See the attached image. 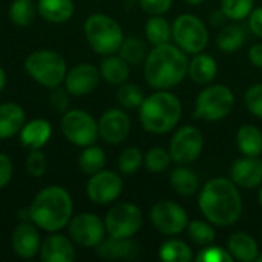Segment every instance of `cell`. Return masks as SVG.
I'll return each instance as SVG.
<instances>
[{"label": "cell", "instance_id": "cell-18", "mask_svg": "<svg viewBox=\"0 0 262 262\" xmlns=\"http://www.w3.org/2000/svg\"><path fill=\"white\" fill-rule=\"evenodd\" d=\"M232 181L243 189H255L262 184V160L258 157L239 158L230 169Z\"/></svg>", "mask_w": 262, "mask_h": 262}, {"label": "cell", "instance_id": "cell-32", "mask_svg": "<svg viewBox=\"0 0 262 262\" xmlns=\"http://www.w3.org/2000/svg\"><path fill=\"white\" fill-rule=\"evenodd\" d=\"M37 5L32 0H14L8 8V17L15 26H28L34 21Z\"/></svg>", "mask_w": 262, "mask_h": 262}, {"label": "cell", "instance_id": "cell-39", "mask_svg": "<svg viewBox=\"0 0 262 262\" xmlns=\"http://www.w3.org/2000/svg\"><path fill=\"white\" fill-rule=\"evenodd\" d=\"M144 163V157L138 147H126L118 157V169L124 175L135 173Z\"/></svg>", "mask_w": 262, "mask_h": 262}, {"label": "cell", "instance_id": "cell-30", "mask_svg": "<svg viewBox=\"0 0 262 262\" xmlns=\"http://www.w3.org/2000/svg\"><path fill=\"white\" fill-rule=\"evenodd\" d=\"M144 32H146L147 41L154 46L170 43V40H172V26L161 15H152L146 21Z\"/></svg>", "mask_w": 262, "mask_h": 262}, {"label": "cell", "instance_id": "cell-36", "mask_svg": "<svg viewBox=\"0 0 262 262\" xmlns=\"http://www.w3.org/2000/svg\"><path fill=\"white\" fill-rule=\"evenodd\" d=\"M146 95L143 92V89L134 83H123L120 84L118 91H117V100L118 103L126 107V109H137L141 106V103L144 101Z\"/></svg>", "mask_w": 262, "mask_h": 262}, {"label": "cell", "instance_id": "cell-20", "mask_svg": "<svg viewBox=\"0 0 262 262\" xmlns=\"http://www.w3.org/2000/svg\"><path fill=\"white\" fill-rule=\"evenodd\" d=\"M38 255L43 262H72L75 259V249L72 239L54 232L41 241Z\"/></svg>", "mask_w": 262, "mask_h": 262}, {"label": "cell", "instance_id": "cell-2", "mask_svg": "<svg viewBox=\"0 0 262 262\" xmlns=\"http://www.w3.org/2000/svg\"><path fill=\"white\" fill-rule=\"evenodd\" d=\"M189 72V58L177 45L154 46L144 60V78L157 91H167L180 84Z\"/></svg>", "mask_w": 262, "mask_h": 262}, {"label": "cell", "instance_id": "cell-29", "mask_svg": "<svg viewBox=\"0 0 262 262\" xmlns=\"http://www.w3.org/2000/svg\"><path fill=\"white\" fill-rule=\"evenodd\" d=\"M158 258L164 262H190L193 253L187 243L181 239H167L160 246Z\"/></svg>", "mask_w": 262, "mask_h": 262}, {"label": "cell", "instance_id": "cell-24", "mask_svg": "<svg viewBox=\"0 0 262 262\" xmlns=\"http://www.w3.org/2000/svg\"><path fill=\"white\" fill-rule=\"evenodd\" d=\"M189 77L196 84H209L215 80L218 74L216 60L209 54H195L189 61Z\"/></svg>", "mask_w": 262, "mask_h": 262}, {"label": "cell", "instance_id": "cell-41", "mask_svg": "<svg viewBox=\"0 0 262 262\" xmlns=\"http://www.w3.org/2000/svg\"><path fill=\"white\" fill-rule=\"evenodd\" d=\"M46 170H48L46 155L40 149L31 150L28 158H26V172L34 178H40L45 175Z\"/></svg>", "mask_w": 262, "mask_h": 262}, {"label": "cell", "instance_id": "cell-26", "mask_svg": "<svg viewBox=\"0 0 262 262\" xmlns=\"http://www.w3.org/2000/svg\"><path fill=\"white\" fill-rule=\"evenodd\" d=\"M37 11L51 23H64L74 15L75 5L72 0H38Z\"/></svg>", "mask_w": 262, "mask_h": 262}, {"label": "cell", "instance_id": "cell-47", "mask_svg": "<svg viewBox=\"0 0 262 262\" xmlns=\"http://www.w3.org/2000/svg\"><path fill=\"white\" fill-rule=\"evenodd\" d=\"M249 60L255 68H262V43H255L250 46Z\"/></svg>", "mask_w": 262, "mask_h": 262}, {"label": "cell", "instance_id": "cell-22", "mask_svg": "<svg viewBox=\"0 0 262 262\" xmlns=\"http://www.w3.org/2000/svg\"><path fill=\"white\" fill-rule=\"evenodd\" d=\"M26 121L25 109L17 103L0 104V140L11 138L20 134Z\"/></svg>", "mask_w": 262, "mask_h": 262}, {"label": "cell", "instance_id": "cell-12", "mask_svg": "<svg viewBox=\"0 0 262 262\" xmlns=\"http://www.w3.org/2000/svg\"><path fill=\"white\" fill-rule=\"evenodd\" d=\"M204 147V137L200 129L193 126H183L173 134L169 152L172 161L178 164H190L196 161Z\"/></svg>", "mask_w": 262, "mask_h": 262}, {"label": "cell", "instance_id": "cell-28", "mask_svg": "<svg viewBox=\"0 0 262 262\" xmlns=\"http://www.w3.org/2000/svg\"><path fill=\"white\" fill-rule=\"evenodd\" d=\"M170 186L178 195L192 196L200 189V178L192 169L181 166L170 173Z\"/></svg>", "mask_w": 262, "mask_h": 262}, {"label": "cell", "instance_id": "cell-7", "mask_svg": "<svg viewBox=\"0 0 262 262\" xmlns=\"http://www.w3.org/2000/svg\"><path fill=\"white\" fill-rule=\"evenodd\" d=\"M235 106V95L224 84H212L201 91L195 100L193 117L204 121H220L226 118Z\"/></svg>", "mask_w": 262, "mask_h": 262}, {"label": "cell", "instance_id": "cell-25", "mask_svg": "<svg viewBox=\"0 0 262 262\" xmlns=\"http://www.w3.org/2000/svg\"><path fill=\"white\" fill-rule=\"evenodd\" d=\"M100 75L109 84L120 86L127 81L130 75L129 63L120 55H104V60L100 64Z\"/></svg>", "mask_w": 262, "mask_h": 262}, {"label": "cell", "instance_id": "cell-11", "mask_svg": "<svg viewBox=\"0 0 262 262\" xmlns=\"http://www.w3.org/2000/svg\"><path fill=\"white\" fill-rule=\"evenodd\" d=\"M150 221L154 227L167 236H175L187 229L189 218L183 206L173 201H158L150 209Z\"/></svg>", "mask_w": 262, "mask_h": 262}, {"label": "cell", "instance_id": "cell-40", "mask_svg": "<svg viewBox=\"0 0 262 262\" xmlns=\"http://www.w3.org/2000/svg\"><path fill=\"white\" fill-rule=\"evenodd\" d=\"M196 262H233V256L230 255L229 250L220 247V246H204L203 250L195 256Z\"/></svg>", "mask_w": 262, "mask_h": 262}, {"label": "cell", "instance_id": "cell-15", "mask_svg": "<svg viewBox=\"0 0 262 262\" xmlns=\"http://www.w3.org/2000/svg\"><path fill=\"white\" fill-rule=\"evenodd\" d=\"M100 69L91 63H80L69 69L64 77V88L74 97H84L95 91L100 83Z\"/></svg>", "mask_w": 262, "mask_h": 262}, {"label": "cell", "instance_id": "cell-3", "mask_svg": "<svg viewBox=\"0 0 262 262\" xmlns=\"http://www.w3.org/2000/svg\"><path fill=\"white\" fill-rule=\"evenodd\" d=\"M74 212L71 193L61 186H48L41 189L29 206L31 221L41 230L60 232L64 229Z\"/></svg>", "mask_w": 262, "mask_h": 262}, {"label": "cell", "instance_id": "cell-4", "mask_svg": "<svg viewBox=\"0 0 262 262\" xmlns=\"http://www.w3.org/2000/svg\"><path fill=\"white\" fill-rule=\"evenodd\" d=\"M140 109V123L144 130L157 135L167 134L181 120L183 107L180 98L169 91H157L146 97Z\"/></svg>", "mask_w": 262, "mask_h": 262}, {"label": "cell", "instance_id": "cell-27", "mask_svg": "<svg viewBox=\"0 0 262 262\" xmlns=\"http://www.w3.org/2000/svg\"><path fill=\"white\" fill-rule=\"evenodd\" d=\"M236 146L246 157H259L262 154V132L253 124H244L236 132Z\"/></svg>", "mask_w": 262, "mask_h": 262}, {"label": "cell", "instance_id": "cell-10", "mask_svg": "<svg viewBox=\"0 0 262 262\" xmlns=\"http://www.w3.org/2000/svg\"><path fill=\"white\" fill-rule=\"evenodd\" d=\"M106 233L114 238H132L143 226V212L132 203H118L104 218Z\"/></svg>", "mask_w": 262, "mask_h": 262}, {"label": "cell", "instance_id": "cell-23", "mask_svg": "<svg viewBox=\"0 0 262 262\" xmlns=\"http://www.w3.org/2000/svg\"><path fill=\"white\" fill-rule=\"evenodd\" d=\"M227 250L233 256V259L243 262L258 261L259 258V247L253 236L246 232L233 233L227 241Z\"/></svg>", "mask_w": 262, "mask_h": 262}, {"label": "cell", "instance_id": "cell-33", "mask_svg": "<svg viewBox=\"0 0 262 262\" xmlns=\"http://www.w3.org/2000/svg\"><path fill=\"white\" fill-rule=\"evenodd\" d=\"M244 41H246V32L238 25L224 26L216 37V45L223 52H235L239 48H243Z\"/></svg>", "mask_w": 262, "mask_h": 262}, {"label": "cell", "instance_id": "cell-37", "mask_svg": "<svg viewBox=\"0 0 262 262\" xmlns=\"http://www.w3.org/2000/svg\"><path fill=\"white\" fill-rule=\"evenodd\" d=\"M255 0H221V11L226 18L244 20L253 11Z\"/></svg>", "mask_w": 262, "mask_h": 262}, {"label": "cell", "instance_id": "cell-19", "mask_svg": "<svg viewBox=\"0 0 262 262\" xmlns=\"http://www.w3.org/2000/svg\"><path fill=\"white\" fill-rule=\"evenodd\" d=\"M97 255L106 261H130L140 253L138 244L130 238H104L98 247H95Z\"/></svg>", "mask_w": 262, "mask_h": 262}, {"label": "cell", "instance_id": "cell-31", "mask_svg": "<svg viewBox=\"0 0 262 262\" xmlns=\"http://www.w3.org/2000/svg\"><path fill=\"white\" fill-rule=\"evenodd\" d=\"M106 164V154L101 147L91 144L88 147H83L80 157H78V167L86 175H94L104 169Z\"/></svg>", "mask_w": 262, "mask_h": 262}, {"label": "cell", "instance_id": "cell-38", "mask_svg": "<svg viewBox=\"0 0 262 262\" xmlns=\"http://www.w3.org/2000/svg\"><path fill=\"white\" fill-rule=\"evenodd\" d=\"M172 161L170 152L163 147H152L144 155V166L152 173L164 172Z\"/></svg>", "mask_w": 262, "mask_h": 262}, {"label": "cell", "instance_id": "cell-45", "mask_svg": "<svg viewBox=\"0 0 262 262\" xmlns=\"http://www.w3.org/2000/svg\"><path fill=\"white\" fill-rule=\"evenodd\" d=\"M12 173H14V166L11 158L5 154H0V189L9 184Z\"/></svg>", "mask_w": 262, "mask_h": 262}, {"label": "cell", "instance_id": "cell-46", "mask_svg": "<svg viewBox=\"0 0 262 262\" xmlns=\"http://www.w3.org/2000/svg\"><path fill=\"white\" fill-rule=\"evenodd\" d=\"M249 26H250V31L256 37L262 38V6L253 9L250 12V15H249Z\"/></svg>", "mask_w": 262, "mask_h": 262}, {"label": "cell", "instance_id": "cell-9", "mask_svg": "<svg viewBox=\"0 0 262 262\" xmlns=\"http://www.w3.org/2000/svg\"><path fill=\"white\" fill-rule=\"evenodd\" d=\"M60 129L66 140L78 147H88L95 144L98 134V123L95 118L81 109H71L61 115Z\"/></svg>", "mask_w": 262, "mask_h": 262}, {"label": "cell", "instance_id": "cell-14", "mask_svg": "<svg viewBox=\"0 0 262 262\" xmlns=\"http://www.w3.org/2000/svg\"><path fill=\"white\" fill-rule=\"evenodd\" d=\"M123 192V180L112 170H100L88 180L86 193L94 204L106 206L114 203Z\"/></svg>", "mask_w": 262, "mask_h": 262}, {"label": "cell", "instance_id": "cell-35", "mask_svg": "<svg viewBox=\"0 0 262 262\" xmlns=\"http://www.w3.org/2000/svg\"><path fill=\"white\" fill-rule=\"evenodd\" d=\"M187 235L196 246H203V247L213 244L216 238L213 224L209 221H201V220H195L187 224Z\"/></svg>", "mask_w": 262, "mask_h": 262}, {"label": "cell", "instance_id": "cell-43", "mask_svg": "<svg viewBox=\"0 0 262 262\" xmlns=\"http://www.w3.org/2000/svg\"><path fill=\"white\" fill-rule=\"evenodd\" d=\"M144 12L150 15H163L172 8V0H138Z\"/></svg>", "mask_w": 262, "mask_h": 262}, {"label": "cell", "instance_id": "cell-13", "mask_svg": "<svg viewBox=\"0 0 262 262\" xmlns=\"http://www.w3.org/2000/svg\"><path fill=\"white\" fill-rule=\"evenodd\" d=\"M69 236L74 243L83 247L95 249L106 238V226L104 221L89 212L78 213L71 218L68 224Z\"/></svg>", "mask_w": 262, "mask_h": 262}, {"label": "cell", "instance_id": "cell-1", "mask_svg": "<svg viewBox=\"0 0 262 262\" xmlns=\"http://www.w3.org/2000/svg\"><path fill=\"white\" fill-rule=\"evenodd\" d=\"M198 207L213 226L230 227L241 218L243 198L232 180L213 178L203 186L198 196Z\"/></svg>", "mask_w": 262, "mask_h": 262}, {"label": "cell", "instance_id": "cell-48", "mask_svg": "<svg viewBox=\"0 0 262 262\" xmlns=\"http://www.w3.org/2000/svg\"><path fill=\"white\" fill-rule=\"evenodd\" d=\"M5 84H6V74H5V71H3V68L0 66V92L3 91V88H5Z\"/></svg>", "mask_w": 262, "mask_h": 262}, {"label": "cell", "instance_id": "cell-44", "mask_svg": "<svg viewBox=\"0 0 262 262\" xmlns=\"http://www.w3.org/2000/svg\"><path fill=\"white\" fill-rule=\"evenodd\" d=\"M68 91L66 88L61 89L60 86L57 88H52L51 94H49V101H51V106L57 111V112H61L64 114L68 106H69V98H68Z\"/></svg>", "mask_w": 262, "mask_h": 262}, {"label": "cell", "instance_id": "cell-34", "mask_svg": "<svg viewBox=\"0 0 262 262\" xmlns=\"http://www.w3.org/2000/svg\"><path fill=\"white\" fill-rule=\"evenodd\" d=\"M118 54L121 58H124L129 64H140L146 60L149 51L146 43L138 37H127L123 40Z\"/></svg>", "mask_w": 262, "mask_h": 262}, {"label": "cell", "instance_id": "cell-49", "mask_svg": "<svg viewBox=\"0 0 262 262\" xmlns=\"http://www.w3.org/2000/svg\"><path fill=\"white\" fill-rule=\"evenodd\" d=\"M186 3H189V5H192V6H196V5H201L204 0H184Z\"/></svg>", "mask_w": 262, "mask_h": 262}, {"label": "cell", "instance_id": "cell-17", "mask_svg": "<svg viewBox=\"0 0 262 262\" xmlns=\"http://www.w3.org/2000/svg\"><path fill=\"white\" fill-rule=\"evenodd\" d=\"M14 253L21 259H31L40 252L41 239L37 226L32 221H20L11 236Z\"/></svg>", "mask_w": 262, "mask_h": 262}, {"label": "cell", "instance_id": "cell-42", "mask_svg": "<svg viewBox=\"0 0 262 262\" xmlns=\"http://www.w3.org/2000/svg\"><path fill=\"white\" fill-rule=\"evenodd\" d=\"M244 104L252 115L262 120V83H256L246 91Z\"/></svg>", "mask_w": 262, "mask_h": 262}, {"label": "cell", "instance_id": "cell-21", "mask_svg": "<svg viewBox=\"0 0 262 262\" xmlns=\"http://www.w3.org/2000/svg\"><path fill=\"white\" fill-rule=\"evenodd\" d=\"M52 135V124L45 118H35L23 124L20 130V143L29 150L41 149Z\"/></svg>", "mask_w": 262, "mask_h": 262}, {"label": "cell", "instance_id": "cell-16", "mask_svg": "<svg viewBox=\"0 0 262 262\" xmlns=\"http://www.w3.org/2000/svg\"><path fill=\"white\" fill-rule=\"evenodd\" d=\"M130 132L129 115L117 107L107 109L98 120V134L109 144L123 143Z\"/></svg>", "mask_w": 262, "mask_h": 262}, {"label": "cell", "instance_id": "cell-5", "mask_svg": "<svg viewBox=\"0 0 262 262\" xmlns=\"http://www.w3.org/2000/svg\"><path fill=\"white\" fill-rule=\"evenodd\" d=\"M84 37L89 46L101 55L118 52L124 40V34L118 21L103 12H95L86 18Z\"/></svg>", "mask_w": 262, "mask_h": 262}, {"label": "cell", "instance_id": "cell-50", "mask_svg": "<svg viewBox=\"0 0 262 262\" xmlns=\"http://www.w3.org/2000/svg\"><path fill=\"white\" fill-rule=\"evenodd\" d=\"M258 200H259V204H261V207H262V184H261V189H259V193H258Z\"/></svg>", "mask_w": 262, "mask_h": 262}, {"label": "cell", "instance_id": "cell-8", "mask_svg": "<svg viewBox=\"0 0 262 262\" xmlns=\"http://www.w3.org/2000/svg\"><path fill=\"white\" fill-rule=\"evenodd\" d=\"M172 38L186 54H200L209 43V31L204 21L193 14H181L172 25Z\"/></svg>", "mask_w": 262, "mask_h": 262}, {"label": "cell", "instance_id": "cell-51", "mask_svg": "<svg viewBox=\"0 0 262 262\" xmlns=\"http://www.w3.org/2000/svg\"><path fill=\"white\" fill-rule=\"evenodd\" d=\"M258 261L262 262V255H259V258H258Z\"/></svg>", "mask_w": 262, "mask_h": 262}, {"label": "cell", "instance_id": "cell-6", "mask_svg": "<svg viewBox=\"0 0 262 262\" xmlns=\"http://www.w3.org/2000/svg\"><path fill=\"white\" fill-rule=\"evenodd\" d=\"M25 69L34 81L49 89L60 86L68 72L66 60L52 49L31 52L25 60Z\"/></svg>", "mask_w": 262, "mask_h": 262}]
</instances>
